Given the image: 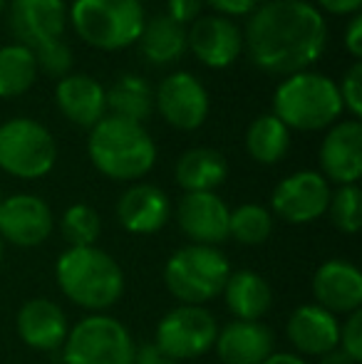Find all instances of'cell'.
Returning a JSON list of instances; mask_svg holds the SVG:
<instances>
[{"label":"cell","instance_id":"cell-27","mask_svg":"<svg viewBox=\"0 0 362 364\" xmlns=\"http://www.w3.org/2000/svg\"><path fill=\"white\" fill-rule=\"evenodd\" d=\"M290 146V129L275 114H261L246 129V151L253 161L273 166L285 159Z\"/></svg>","mask_w":362,"mask_h":364},{"label":"cell","instance_id":"cell-26","mask_svg":"<svg viewBox=\"0 0 362 364\" xmlns=\"http://www.w3.org/2000/svg\"><path fill=\"white\" fill-rule=\"evenodd\" d=\"M107 109L112 112V117L144 124L154 112V92L149 82L139 75H122L107 90Z\"/></svg>","mask_w":362,"mask_h":364},{"label":"cell","instance_id":"cell-43","mask_svg":"<svg viewBox=\"0 0 362 364\" xmlns=\"http://www.w3.org/2000/svg\"><path fill=\"white\" fill-rule=\"evenodd\" d=\"M3 10H5V0H0V15H3Z\"/></svg>","mask_w":362,"mask_h":364},{"label":"cell","instance_id":"cell-22","mask_svg":"<svg viewBox=\"0 0 362 364\" xmlns=\"http://www.w3.org/2000/svg\"><path fill=\"white\" fill-rule=\"evenodd\" d=\"M55 102L65 119L73 124L92 129L107 112V92L90 75H65L55 87Z\"/></svg>","mask_w":362,"mask_h":364},{"label":"cell","instance_id":"cell-23","mask_svg":"<svg viewBox=\"0 0 362 364\" xmlns=\"http://www.w3.org/2000/svg\"><path fill=\"white\" fill-rule=\"evenodd\" d=\"M223 300L233 320L261 322L273 307L271 283L256 270H236L223 285Z\"/></svg>","mask_w":362,"mask_h":364},{"label":"cell","instance_id":"cell-40","mask_svg":"<svg viewBox=\"0 0 362 364\" xmlns=\"http://www.w3.org/2000/svg\"><path fill=\"white\" fill-rule=\"evenodd\" d=\"M263 364H310L305 357L295 355V352H273Z\"/></svg>","mask_w":362,"mask_h":364},{"label":"cell","instance_id":"cell-44","mask_svg":"<svg viewBox=\"0 0 362 364\" xmlns=\"http://www.w3.org/2000/svg\"><path fill=\"white\" fill-rule=\"evenodd\" d=\"M3 198H5V196H3V191H0V203H3Z\"/></svg>","mask_w":362,"mask_h":364},{"label":"cell","instance_id":"cell-41","mask_svg":"<svg viewBox=\"0 0 362 364\" xmlns=\"http://www.w3.org/2000/svg\"><path fill=\"white\" fill-rule=\"evenodd\" d=\"M315 364H358L355 360H350L348 355H345L340 347H335V350H330V352H325L323 357H318L315 360Z\"/></svg>","mask_w":362,"mask_h":364},{"label":"cell","instance_id":"cell-18","mask_svg":"<svg viewBox=\"0 0 362 364\" xmlns=\"http://www.w3.org/2000/svg\"><path fill=\"white\" fill-rule=\"evenodd\" d=\"M15 330L18 337L38 352H55L63 350L70 332L68 312L48 297H33L23 302L15 315Z\"/></svg>","mask_w":362,"mask_h":364},{"label":"cell","instance_id":"cell-31","mask_svg":"<svg viewBox=\"0 0 362 364\" xmlns=\"http://www.w3.org/2000/svg\"><path fill=\"white\" fill-rule=\"evenodd\" d=\"M328 213L333 218V225L345 235H355L362 228V191L358 183L338 186L330 191Z\"/></svg>","mask_w":362,"mask_h":364},{"label":"cell","instance_id":"cell-33","mask_svg":"<svg viewBox=\"0 0 362 364\" xmlns=\"http://www.w3.org/2000/svg\"><path fill=\"white\" fill-rule=\"evenodd\" d=\"M340 100H343V109L353 114V119H360L362 114V65L355 63L343 77V85H338Z\"/></svg>","mask_w":362,"mask_h":364},{"label":"cell","instance_id":"cell-34","mask_svg":"<svg viewBox=\"0 0 362 364\" xmlns=\"http://www.w3.org/2000/svg\"><path fill=\"white\" fill-rule=\"evenodd\" d=\"M340 350L355 362H362V310L345 315V322L340 325Z\"/></svg>","mask_w":362,"mask_h":364},{"label":"cell","instance_id":"cell-8","mask_svg":"<svg viewBox=\"0 0 362 364\" xmlns=\"http://www.w3.org/2000/svg\"><path fill=\"white\" fill-rule=\"evenodd\" d=\"M58 164V144L45 124L15 117L0 124V168L23 181L48 176Z\"/></svg>","mask_w":362,"mask_h":364},{"label":"cell","instance_id":"cell-11","mask_svg":"<svg viewBox=\"0 0 362 364\" xmlns=\"http://www.w3.org/2000/svg\"><path fill=\"white\" fill-rule=\"evenodd\" d=\"M55 216L35 193H13L0 203V238L15 248H38L53 235Z\"/></svg>","mask_w":362,"mask_h":364},{"label":"cell","instance_id":"cell-25","mask_svg":"<svg viewBox=\"0 0 362 364\" xmlns=\"http://www.w3.org/2000/svg\"><path fill=\"white\" fill-rule=\"evenodd\" d=\"M137 43L147 63L171 65L186 53V28L174 23L169 15H156L144 23V30Z\"/></svg>","mask_w":362,"mask_h":364},{"label":"cell","instance_id":"cell-37","mask_svg":"<svg viewBox=\"0 0 362 364\" xmlns=\"http://www.w3.org/2000/svg\"><path fill=\"white\" fill-rule=\"evenodd\" d=\"M132 364H181V362H176V360H171L169 355H164L154 342H144V345H139L134 350V362Z\"/></svg>","mask_w":362,"mask_h":364},{"label":"cell","instance_id":"cell-4","mask_svg":"<svg viewBox=\"0 0 362 364\" xmlns=\"http://www.w3.org/2000/svg\"><path fill=\"white\" fill-rule=\"evenodd\" d=\"M273 114L288 129L320 132L328 129L343 114L340 90L330 77L320 73L290 75L275 87Z\"/></svg>","mask_w":362,"mask_h":364},{"label":"cell","instance_id":"cell-29","mask_svg":"<svg viewBox=\"0 0 362 364\" xmlns=\"http://www.w3.org/2000/svg\"><path fill=\"white\" fill-rule=\"evenodd\" d=\"M273 233V213L261 203H241L228 213V238L241 245H263Z\"/></svg>","mask_w":362,"mask_h":364},{"label":"cell","instance_id":"cell-35","mask_svg":"<svg viewBox=\"0 0 362 364\" xmlns=\"http://www.w3.org/2000/svg\"><path fill=\"white\" fill-rule=\"evenodd\" d=\"M203 0H166V15L179 25H191L196 18H201Z\"/></svg>","mask_w":362,"mask_h":364},{"label":"cell","instance_id":"cell-28","mask_svg":"<svg viewBox=\"0 0 362 364\" xmlns=\"http://www.w3.org/2000/svg\"><path fill=\"white\" fill-rule=\"evenodd\" d=\"M38 73L40 70L33 50L18 43L0 48V97L3 100L25 95L35 85Z\"/></svg>","mask_w":362,"mask_h":364},{"label":"cell","instance_id":"cell-36","mask_svg":"<svg viewBox=\"0 0 362 364\" xmlns=\"http://www.w3.org/2000/svg\"><path fill=\"white\" fill-rule=\"evenodd\" d=\"M208 3L218 15H251L256 8H261L266 0H203Z\"/></svg>","mask_w":362,"mask_h":364},{"label":"cell","instance_id":"cell-13","mask_svg":"<svg viewBox=\"0 0 362 364\" xmlns=\"http://www.w3.org/2000/svg\"><path fill=\"white\" fill-rule=\"evenodd\" d=\"M186 50L211 70L233 65L243 53V33L226 15H201L186 30Z\"/></svg>","mask_w":362,"mask_h":364},{"label":"cell","instance_id":"cell-3","mask_svg":"<svg viewBox=\"0 0 362 364\" xmlns=\"http://www.w3.org/2000/svg\"><path fill=\"white\" fill-rule=\"evenodd\" d=\"M90 161L112 181H139L154 168L156 144L144 124L107 114L90 129Z\"/></svg>","mask_w":362,"mask_h":364},{"label":"cell","instance_id":"cell-10","mask_svg":"<svg viewBox=\"0 0 362 364\" xmlns=\"http://www.w3.org/2000/svg\"><path fill=\"white\" fill-rule=\"evenodd\" d=\"M330 203V183L320 171H295L278 181L271 193V208L290 225H305L323 218Z\"/></svg>","mask_w":362,"mask_h":364},{"label":"cell","instance_id":"cell-1","mask_svg":"<svg viewBox=\"0 0 362 364\" xmlns=\"http://www.w3.org/2000/svg\"><path fill=\"white\" fill-rule=\"evenodd\" d=\"M328 43L325 18L308 0H266L251 13L243 33L251 63L268 75L305 73Z\"/></svg>","mask_w":362,"mask_h":364},{"label":"cell","instance_id":"cell-21","mask_svg":"<svg viewBox=\"0 0 362 364\" xmlns=\"http://www.w3.org/2000/svg\"><path fill=\"white\" fill-rule=\"evenodd\" d=\"M273 345V332L263 322L231 320L218 327L213 350L221 364H263L275 352Z\"/></svg>","mask_w":362,"mask_h":364},{"label":"cell","instance_id":"cell-5","mask_svg":"<svg viewBox=\"0 0 362 364\" xmlns=\"http://www.w3.org/2000/svg\"><path fill=\"white\" fill-rule=\"evenodd\" d=\"M68 18L90 48L105 53L134 45L147 23L142 0H75Z\"/></svg>","mask_w":362,"mask_h":364},{"label":"cell","instance_id":"cell-19","mask_svg":"<svg viewBox=\"0 0 362 364\" xmlns=\"http://www.w3.org/2000/svg\"><path fill=\"white\" fill-rule=\"evenodd\" d=\"M285 337L300 357H323L340 345V320L315 302L298 305L285 322Z\"/></svg>","mask_w":362,"mask_h":364},{"label":"cell","instance_id":"cell-6","mask_svg":"<svg viewBox=\"0 0 362 364\" xmlns=\"http://www.w3.org/2000/svg\"><path fill=\"white\" fill-rule=\"evenodd\" d=\"M231 263L221 248L213 245H183L164 263L166 290L181 305H206L223 292Z\"/></svg>","mask_w":362,"mask_h":364},{"label":"cell","instance_id":"cell-2","mask_svg":"<svg viewBox=\"0 0 362 364\" xmlns=\"http://www.w3.org/2000/svg\"><path fill=\"white\" fill-rule=\"evenodd\" d=\"M55 283L73 305L95 312H107L124 295V270L107 250L68 248L58 255Z\"/></svg>","mask_w":362,"mask_h":364},{"label":"cell","instance_id":"cell-17","mask_svg":"<svg viewBox=\"0 0 362 364\" xmlns=\"http://www.w3.org/2000/svg\"><path fill=\"white\" fill-rule=\"evenodd\" d=\"M315 305L338 315H350L362 307V273L345 258H330L313 273Z\"/></svg>","mask_w":362,"mask_h":364},{"label":"cell","instance_id":"cell-30","mask_svg":"<svg viewBox=\"0 0 362 364\" xmlns=\"http://www.w3.org/2000/svg\"><path fill=\"white\" fill-rule=\"evenodd\" d=\"M60 233L70 248H87L100 240L102 218L87 203H73L60 218Z\"/></svg>","mask_w":362,"mask_h":364},{"label":"cell","instance_id":"cell-14","mask_svg":"<svg viewBox=\"0 0 362 364\" xmlns=\"http://www.w3.org/2000/svg\"><path fill=\"white\" fill-rule=\"evenodd\" d=\"M228 213L231 208L216 191L183 193L176 206V223L193 245L218 248V243L228 240Z\"/></svg>","mask_w":362,"mask_h":364},{"label":"cell","instance_id":"cell-42","mask_svg":"<svg viewBox=\"0 0 362 364\" xmlns=\"http://www.w3.org/2000/svg\"><path fill=\"white\" fill-rule=\"evenodd\" d=\"M3 255H5V243H3V238H0V263H3Z\"/></svg>","mask_w":362,"mask_h":364},{"label":"cell","instance_id":"cell-12","mask_svg":"<svg viewBox=\"0 0 362 364\" xmlns=\"http://www.w3.org/2000/svg\"><path fill=\"white\" fill-rule=\"evenodd\" d=\"M154 107L166 124L181 132H193L208 117V92L196 75L174 73L159 82L154 92Z\"/></svg>","mask_w":362,"mask_h":364},{"label":"cell","instance_id":"cell-7","mask_svg":"<svg viewBox=\"0 0 362 364\" xmlns=\"http://www.w3.org/2000/svg\"><path fill=\"white\" fill-rule=\"evenodd\" d=\"M134 337L117 317L95 312L70 327L63 345L65 364H132Z\"/></svg>","mask_w":362,"mask_h":364},{"label":"cell","instance_id":"cell-9","mask_svg":"<svg viewBox=\"0 0 362 364\" xmlns=\"http://www.w3.org/2000/svg\"><path fill=\"white\" fill-rule=\"evenodd\" d=\"M218 322L201 305H176L159 320L154 345L176 362L198 360L213 350Z\"/></svg>","mask_w":362,"mask_h":364},{"label":"cell","instance_id":"cell-20","mask_svg":"<svg viewBox=\"0 0 362 364\" xmlns=\"http://www.w3.org/2000/svg\"><path fill=\"white\" fill-rule=\"evenodd\" d=\"M171 201L154 183H134L117 201V220L132 235H154L169 223Z\"/></svg>","mask_w":362,"mask_h":364},{"label":"cell","instance_id":"cell-15","mask_svg":"<svg viewBox=\"0 0 362 364\" xmlns=\"http://www.w3.org/2000/svg\"><path fill=\"white\" fill-rule=\"evenodd\" d=\"M65 25V0H10V28L18 45H25L28 50L63 40Z\"/></svg>","mask_w":362,"mask_h":364},{"label":"cell","instance_id":"cell-38","mask_svg":"<svg viewBox=\"0 0 362 364\" xmlns=\"http://www.w3.org/2000/svg\"><path fill=\"white\" fill-rule=\"evenodd\" d=\"M345 48H348V53L355 58V63H360V58H362V18L360 15H353V20L348 23V30H345Z\"/></svg>","mask_w":362,"mask_h":364},{"label":"cell","instance_id":"cell-39","mask_svg":"<svg viewBox=\"0 0 362 364\" xmlns=\"http://www.w3.org/2000/svg\"><path fill=\"white\" fill-rule=\"evenodd\" d=\"M315 8L330 15H358L362 0H315Z\"/></svg>","mask_w":362,"mask_h":364},{"label":"cell","instance_id":"cell-32","mask_svg":"<svg viewBox=\"0 0 362 364\" xmlns=\"http://www.w3.org/2000/svg\"><path fill=\"white\" fill-rule=\"evenodd\" d=\"M38 70H43L50 77H65L73 70V50L65 40H53L33 50Z\"/></svg>","mask_w":362,"mask_h":364},{"label":"cell","instance_id":"cell-16","mask_svg":"<svg viewBox=\"0 0 362 364\" xmlns=\"http://www.w3.org/2000/svg\"><path fill=\"white\" fill-rule=\"evenodd\" d=\"M320 168L325 181L338 186L358 183L362 176V124L360 119H345L330 127L320 144Z\"/></svg>","mask_w":362,"mask_h":364},{"label":"cell","instance_id":"cell-24","mask_svg":"<svg viewBox=\"0 0 362 364\" xmlns=\"http://www.w3.org/2000/svg\"><path fill=\"white\" fill-rule=\"evenodd\" d=\"M228 176V161L218 149L196 146L181 154L174 166L176 183L186 193L216 191Z\"/></svg>","mask_w":362,"mask_h":364}]
</instances>
